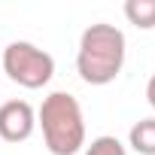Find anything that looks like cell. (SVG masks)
Segmentation results:
<instances>
[{
	"mask_svg": "<svg viewBox=\"0 0 155 155\" xmlns=\"http://www.w3.org/2000/svg\"><path fill=\"white\" fill-rule=\"evenodd\" d=\"M125 18L140 31H152L155 28V0H128Z\"/></svg>",
	"mask_w": 155,
	"mask_h": 155,
	"instance_id": "8992f818",
	"label": "cell"
},
{
	"mask_svg": "<svg viewBox=\"0 0 155 155\" xmlns=\"http://www.w3.org/2000/svg\"><path fill=\"white\" fill-rule=\"evenodd\" d=\"M0 64H3V73L21 88H43L55 76V58L46 49H40V46H34L28 40L9 43L3 49Z\"/></svg>",
	"mask_w": 155,
	"mask_h": 155,
	"instance_id": "3957f363",
	"label": "cell"
},
{
	"mask_svg": "<svg viewBox=\"0 0 155 155\" xmlns=\"http://www.w3.org/2000/svg\"><path fill=\"white\" fill-rule=\"evenodd\" d=\"M128 143H131L134 152H140V155H155V119H140V122L131 128Z\"/></svg>",
	"mask_w": 155,
	"mask_h": 155,
	"instance_id": "5b68a950",
	"label": "cell"
},
{
	"mask_svg": "<svg viewBox=\"0 0 155 155\" xmlns=\"http://www.w3.org/2000/svg\"><path fill=\"white\" fill-rule=\"evenodd\" d=\"M82 155H128V149H125V143H122L119 137L104 134V137H94L91 146L82 149Z\"/></svg>",
	"mask_w": 155,
	"mask_h": 155,
	"instance_id": "52a82bcc",
	"label": "cell"
},
{
	"mask_svg": "<svg viewBox=\"0 0 155 155\" xmlns=\"http://www.w3.org/2000/svg\"><path fill=\"white\" fill-rule=\"evenodd\" d=\"M37 125L43 128V143L52 155H76L85 146V116L82 107L67 91H52L40 113Z\"/></svg>",
	"mask_w": 155,
	"mask_h": 155,
	"instance_id": "7a4b0ae2",
	"label": "cell"
},
{
	"mask_svg": "<svg viewBox=\"0 0 155 155\" xmlns=\"http://www.w3.org/2000/svg\"><path fill=\"white\" fill-rule=\"evenodd\" d=\"M146 101H149V107L155 110V76L149 79V85H146Z\"/></svg>",
	"mask_w": 155,
	"mask_h": 155,
	"instance_id": "ba28073f",
	"label": "cell"
},
{
	"mask_svg": "<svg viewBox=\"0 0 155 155\" xmlns=\"http://www.w3.org/2000/svg\"><path fill=\"white\" fill-rule=\"evenodd\" d=\"M125 34L116 25H88L79 37L76 73L88 85H110L125 67Z\"/></svg>",
	"mask_w": 155,
	"mask_h": 155,
	"instance_id": "6da1fadb",
	"label": "cell"
},
{
	"mask_svg": "<svg viewBox=\"0 0 155 155\" xmlns=\"http://www.w3.org/2000/svg\"><path fill=\"white\" fill-rule=\"evenodd\" d=\"M37 131V113L28 101H6L0 104V140L25 143Z\"/></svg>",
	"mask_w": 155,
	"mask_h": 155,
	"instance_id": "277c9868",
	"label": "cell"
}]
</instances>
